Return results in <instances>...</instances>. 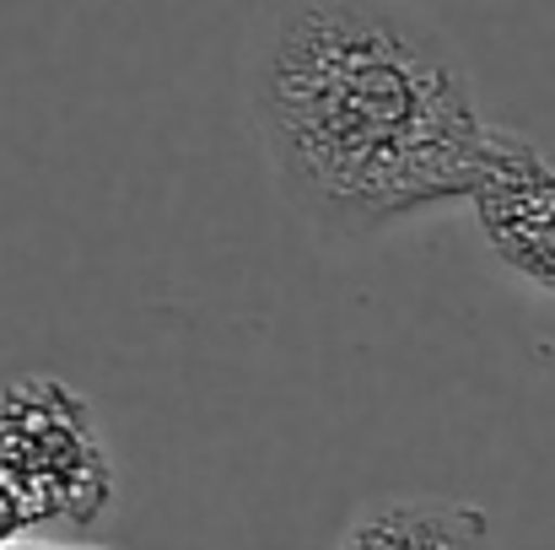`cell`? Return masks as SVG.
I'll list each match as a JSON object with an SVG mask.
<instances>
[{"instance_id": "7a4b0ae2", "label": "cell", "mask_w": 555, "mask_h": 550, "mask_svg": "<svg viewBox=\"0 0 555 550\" xmlns=\"http://www.w3.org/2000/svg\"><path fill=\"white\" fill-rule=\"evenodd\" d=\"M0 475L33 529H92L119 497L114 453L92 405L49 372L0 394Z\"/></svg>"}, {"instance_id": "277c9868", "label": "cell", "mask_w": 555, "mask_h": 550, "mask_svg": "<svg viewBox=\"0 0 555 550\" xmlns=\"http://www.w3.org/2000/svg\"><path fill=\"white\" fill-rule=\"evenodd\" d=\"M335 550H491L480 508L453 497H388L367 508Z\"/></svg>"}, {"instance_id": "5b68a950", "label": "cell", "mask_w": 555, "mask_h": 550, "mask_svg": "<svg viewBox=\"0 0 555 550\" xmlns=\"http://www.w3.org/2000/svg\"><path fill=\"white\" fill-rule=\"evenodd\" d=\"M22 535H33V524H27V508L16 502L11 481L0 475V546H11V540H22Z\"/></svg>"}, {"instance_id": "3957f363", "label": "cell", "mask_w": 555, "mask_h": 550, "mask_svg": "<svg viewBox=\"0 0 555 550\" xmlns=\"http://www.w3.org/2000/svg\"><path fill=\"white\" fill-rule=\"evenodd\" d=\"M469 210L486 248L529 286L555 297V163L518 130L486 125Z\"/></svg>"}, {"instance_id": "6da1fadb", "label": "cell", "mask_w": 555, "mask_h": 550, "mask_svg": "<svg viewBox=\"0 0 555 550\" xmlns=\"http://www.w3.org/2000/svg\"><path fill=\"white\" fill-rule=\"evenodd\" d=\"M243 98L275 189L330 238L469 194L486 114L459 43L404 0H270Z\"/></svg>"}]
</instances>
